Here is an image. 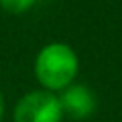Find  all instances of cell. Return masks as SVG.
<instances>
[{
  "mask_svg": "<svg viewBox=\"0 0 122 122\" xmlns=\"http://www.w3.org/2000/svg\"><path fill=\"white\" fill-rule=\"evenodd\" d=\"M78 72V57L74 50L63 42L44 46L34 61V74L48 92L65 90Z\"/></svg>",
  "mask_w": 122,
  "mask_h": 122,
  "instance_id": "cell-1",
  "label": "cell"
},
{
  "mask_svg": "<svg viewBox=\"0 0 122 122\" xmlns=\"http://www.w3.org/2000/svg\"><path fill=\"white\" fill-rule=\"evenodd\" d=\"M59 99L48 90H34L23 95L13 109V122H61Z\"/></svg>",
  "mask_w": 122,
  "mask_h": 122,
  "instance_id": "cell-2",
  "label": "cell"
},
{
  "mask_svg": "<svg viewBox=\"0 0 122 122\" xmlns=\"http://www.w3.org/2000/svg\"><path fill=\"white\" fill-rule=\"evenodd\" d=\"M57 99L63 114L74 120H86L97 109L95 93L84 84H69L65 90H61V95Z\"/></svg>",
  "mask_w": 122,
  "mask_h": 122,
  "instance_id": "cell-3",
  "label": "cell"
},
{
  "mask_svg": "<svg viewBox=\"0 0 122 122\" xmlns=\"http://www.w3.org/2000/svg\"><path fill=\"white\" fill-rule=\"evenodd\" d=\"M36 0H0V6L10 13H23L29 8H32Z\"/></svg>",
  "mask_w": 122,
  "mask_h": 122,
  "instance_id": "cell-4",
  "label": "cell"
},
{
  "mask_svg": "<svg viewBox=\"0 0 122 122\" xmlns=\"http://www.w3.org/2000/svg\"><path fill=\"white\" fill-rule=\"evenodd\" d=\"M2 118H4V97L0 93V122H2Z\"/></svg>",
  "mask_w": 122,
  "mask_h": 122,
  "instance_id": "cell-5",
  "label": "cell"
}]
</instances>
